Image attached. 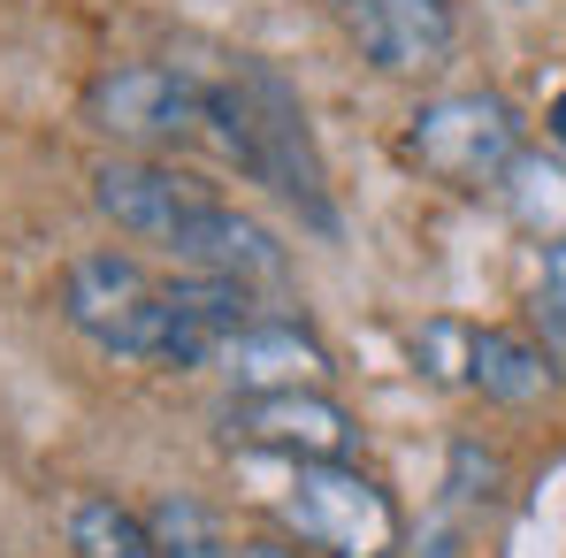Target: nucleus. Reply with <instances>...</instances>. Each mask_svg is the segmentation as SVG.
Returning a JSON list of instances; mask_svg holds the SVG:
<instances>
[{"mask_svg":"<svg viewBox=\"0 0 566 558\" xmlns=\"http://www.w3.org/2000/svg\"><path fill=\"white\" fill-rule=\"evenodd\" d=\"M169 253L191 261L199 276H238V283H276L283 276L276 230H261L253 214H238V207H222V199H207V207L191 214Z\"/></svg>","mask_w":566,"mask_h":558,"instance_id":"9b49d317","label":"nucleus"},{"mask_svg":"<svg viewBox=\"0 0 566 558\" xmlns=\"http://www.w3.org/2000/svg\"><path fill=\"white\" fill-rule=\"evenodd\" d=\"M230 436L238 444H261V452H283L291 466L353 460V444H360L353 413L329 390H253V398L230 406Z\"/></svg>","mask_w":566,"mask_h":558,"instance_id":"423d86ee","label":"nucleus"},{"mask_svg":"<svg viewBox=\"0 0 566 558\" xmlns=\"http://www.w3.org/2000/svg\"><path fill=\"white\" fill-rule=\"evenodd\" d=\"M93 199L115 230L146 238V245H177V230H185L214 191L177 177V169H161V161H107L93 177Z\"/></svg>","mask_w":566,"mask_h":558,"instance_id":"6e6552de","label":"nucleus"},{"mask_svg":"<svg viewBox=\"0 0 566 558\" xmlns=\"http://www.w3.org/2000/svg\"><path fill=\"white\" fill-rule=\"evenodd\" d=\"M207 130H214V146H222L253 185H269L276 199H291L314 230H337V207H329V177H322L306 107L283 85V70L238 62L222 85H207Z\"/></svg>","mask_w":566,"mask_h":558,"instance_id":"f257e3e1","label":"nucleus"},{"mask_svg":"<svg viewBox=\"0 0 566 558\" xmlns=\"http://www.w3.org/2000/svg\"><path fill=\"white\" fill-rule=\"evenodd\" d=\"M552 352L544 337H521V329H474L468 337V382L490 406H536L552 390Z\"/></svg>","mask_w":566,"mask_h":558,"instance_id":"f8f14e48","label":"nucleus"},{"mask_svg":"<svg viewBox=\"0 0 566 558\" xmlns=\"http://www.w3.org/2000/svg\"><path fill=\"white\" fill-rule=\"evenodd\" d=\"M528 314H536V337H544V352H552V368H566V238L544 253V276H536V298H528Z\"/></svg>","mask_w":566,"mask_h":558,"instance_id":"dca6fc26","label":"nucleus"},{"mask_svg":"<svg viewBox=\"0 0 566 558\" xmlns=\"http://www.w3.org/2000/svg\"><path fill=\"white\" fill-rule=\"evenodd\" d=\"M207 368L230 375L238 398H253V390H322L329 382V352L298 322H245V329H230L214 345Z\"/></svg>","mask_w":566,"mask_h":558,"instance_id":"9d476101","label":"nucleus"},{"mask_svg":"<svg viewBox=\"0 0 566 558\" xmlns=\"http://www.w3.org/2000/svg\"><path fill=\"white\" fill-rule=\"evenodd\" d=\"M337 15L353 23L360 54L390 70V77H421L452 54L460 23H452V0H337Z\"/></svg>","mask_w":566,"mask_h":558,"instance_id":"0eeeda50","label":"nucleus"},{"mask_svg":"<svg viewBox=\"0 0 566 558\" xmlns=\"http://www.w3.org/2000/svg\"><path fill=\"white\" fill-rule=\"evenodd\" d=\"M291 528H298V544H314V551H329V558H390L398 551V505L353 460H306L298 466Z\"/></svg>","mask_w":566,"mask_h":558,"instance_id":"20e7f679","label":"nucleus"},{"mask_svg":"<svg viewBox=\"0 0 566 558\" xmlns=\"http://www.w3.org/2000/svg\"><path fill=\"white\" fill-rule=\"evenodd\" d=\"M85 123L123 146H169L207 123V85H191L185 70H161V62H123L85 85Z\"/></svg>","mask_w":566,"mask_h":558,"instance_id":"39448f33","label":"nucleus"},{"mask_svg":"<svg viewBox=\"0 0 566 558\" xmlns=\"http://www.w3.org/2000/svg\"><path fill=\"white\" fill-rule=\"evenodd\" d=\"M245 558H306V551H291V544H245Z\"/></svg>","mask_w":566,"mask_h":558,"instance_id":"6ab92c4d","label":"nucleus"},{"mask_svg":"<svg viewBox=\"0 0 566 558\" xmlns=\"http://www.w3.org/2000/svg\"><path fill=\"white\" fill-rule=\"evenodd\" d=\"M406 154L452 191L505 185V169L521 161V115L497 93H437L413 107Z\"/></svg>","mask_w":566,"mask_h":558,"instance_id":"f03ea898","label":"nucleus"},{"mask_svg":"<svg viewBox=\"0 0 566 558\" xmlns=\"http://www.w3.org/2000/svg\"><path fill=\"white\" fill-rule=\"evenodd\" d=\"M70 551L77 558H161L146 513H130V505H115V497H85V505L70 513Z\"/></svg>","mask_w":566,"mask_h":558,"instance_id":"4468645a","label":"nucleus"},{"mask_svg":"<svg viewBox=\"0 0 566 558\" xmlns=\"http://www.w3.org/2000/svg\"><path fill=\"white\" fill-rule=\"evenodd\" d=\"M146 528H154V551L161 558H230V536H222L214 505H199L191 489H161L146 505Z\"/></svg>","mask_w":566,"mask_h":558,"instance_id":"ddd939ff","label":"nucleus"},{"mask_svg":"<svg viewBox=\"0 0 566 558\" xmlns=\"http://www.w3.org/2000/svg\"><path fill=\"white\" fill-rule=\"evenodd\" d=\"M452 505H468V513H482V505H497V489H505V466H497V452H482V444H452Z\"/></svg>","mask_w":566,"mask_h":558,"instance_id":"f3484780","label":"nucleus"},{"mask_svg":"<svg viewBox=\"0 0 566 558\" xmlns=\"http://www.w3.org/2000/svg\"><path fill=\"white\" fill-rule=\"evenodd\" d=\"M544 130L566 146V93H552V107H544Z\"/></svg>","mask_w":566,"mask_h":558,"instance_id":"a211bd4d","label":"nucleus"},{"mask_svg":"<svg viewBox=\"0 0 566 558\" xmlns=\"http://www.w3.org/2000/svg\"><path fill=\"white\" fill-rule=\"evenodd\" d=\"M245 322H253V283L199 276V269H191L185 283H161V345H154V360H169V368H207L214 345H222L230 329H245Z\"/></svg>","mask_w":566,"mask_h":558,"instance_id":"1a4fd4ad","label":"nucleus"},{"mask_svg":"<svg viewBox=\"0 0 566 558\" xmlns=\"http://www.w3.org/2000/svg\"><path fill=\"white\" fill-rule=\"evenodd\" d=\"M62 322L77 337H93L99 352H123V360H154L161 345V283L146 276L130 253H77L62 269Z\"/></svg>","mask_w":566,"mask_h":558,"instance_id":"7ed1b4c3","label":"nucleus"},{"mask_svg":"<svg viewBox=\"0 0 566 558\" xmlns=\"http://www.w3.org/2000/svg\"><path fill=\"white\" fill-rule=\"evenodd\" d=\"M497 191H505V207H513V214H521L528 230H544L552 245L566 238V177L552 169V161L521 154V161L505 169V185H497Z\"/></svg>","mask_w":566,"mask_h":558,"instance_id":"2eb2a0df","label":"nucleus"}]
</instances>
